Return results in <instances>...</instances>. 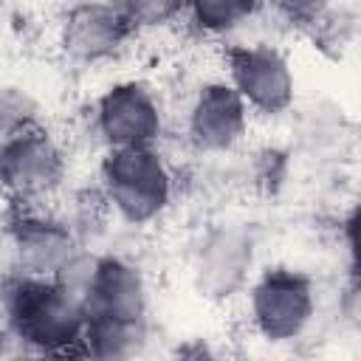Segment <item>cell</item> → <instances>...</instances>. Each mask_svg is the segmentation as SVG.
<instances>
[{"label": "cell", "instance_id": "1", "mask_svg": "<svg viewBox=\"0 0 361 361\" xmlns=\"http://www.w3.org/2000/svg\"><path fill=\"white\" fill-rule=\"evenodd\" d=\"M87 310L56 276L11 271L0 282V324L8 341L34 355H82Z\"/></svg>", "mask_w": 361, "mask_h": 361}, {"label": "cell", "instance_id": "2", "mask_svg": "<svg viewBox=\"0 0 361 361\" xmlns=\"http://www.w3.org/2000/svg\"><path fill=\"white\" fill-rule=\"evenodd\" d=\"M96 195L116 220L144 228L169 212L175 200V169L158 144L102 149Z\"/></svg>", "mask_w": 361, "mask_h": 361}, {"label": "cell", "instance_id": "3", "mask_svg": "<svg viewBox=\"0 0 361 361\" xmlns=\"http://www.w3.org/2000/svg\"><path fill=\"white\" fill-rule=\"evenodd\" d=\"M68 175V149L34 118L0 144V195L17 206H48Z\"/></svg>", "mask_w": 361, "mask_h": 361}, {"label": "cell", "instance_id": "4", "mask_svg": "<svg viewBox=\"0 0 361 361\" xmlns=\"http://www.w3.org/2000/svg\"><path fill=\"white\" fill-rule=\"evenodd\" d=\"M316 307L313 279L293 268H268L251 279L245 290L248 330L268 344L302 338L316 319Z\"/></svg>", "mask_w": 361, "mask_h": 361}, {"label": "cell", "instance_id": "5", "mask_svg": "<svg viewBox=\"0 0 361 361\" xmlns=\"http://www.w3.org/2000/svg\"><path fill=\"white\" fill-rule=\"evenodd\" d=\"M166 110L152 85L121 79L102 90L90 110V130L102 149L161 144Z\"/></svg>", "mask_w": 361, "mask_h": 361}, {"label": "cell", "instance_id": "6", "mask_svg": "<svg viewBox=\"0 0 361 361\" xmlns=\"http://www.w3.org/2000/svg\"><path fill=\"white\" fill-rule=\"evenodd\" d=\"M223 79L240 93L251 116H282L296 99L290 59L271 42H231L223 51Z\"/></svg>", "mask_w": 361, "mask_h": 361}, {"label": "cell", "instance_id": "7", "mask_svg": "<svg viewBox=\"0 0 361 361\" xmlns=\"http://www.w3.org/2000/svg\"><path fill=\"white\" fill-rule=\"evenodd\" d=\"M6 251L11 271L31 276H56L79 251L82 240L68 217L48 206L17 209L6 226Z\"/></svg>", "mask_w": 361, "mask_h": 361}, {"label": "cell", "instance_id": "8", "mask_svg": "<svg viewBox=\"0 0 361 361\" xmlns=\"http://www.w3.org/2000/svg\"><path fill=\"white\" fill-rule=\"evenodd\" d=\"M135 25L118 0H79L56 23L59 51L85 68L116 59L135 37Z\"/></svg>", "mask_w": 361, "mask_h": 361}, {"label": "cell", "instance_id": "9", "mask_svg": "<svg viewBox=\"0 0 361 361\" xmlns=\"http://www.w3.org/2000/svg\"><path fill=\"white\" fill-rule=\"evenodd\" d=\"M251 127V110L240 93L223 79H203L186 102L183 135L203 155H226L237 149Z\"/></svg>", "mask_w": 361, "mask_h": 361}, {"label": "cell", "instance_id": "10", "mask_svg": "<svg viewBox=\"0 0 361 361\" xmlns=\"http://www.w3.org/2000/svg\"><path fill=\"white\" fill-rule=\"evenodd\" d=\"M200 293L228 299L251 282V240L237 228L214 231L197 251L195 265Z\"/></svg>", "mask_w": 361, "mask_h": 361}, {"label": "cell", "instance_id": "11", "mask_svg": "<svg viewBox=\"0 0 361 361\" xmlns=\"http://www.w3.org/2000/svg\"><path fill=\"white\" fill-rule=\"evenodd\" d=\"M149 341V322L110 319V316H87L82 333V355L116 361L135 358L144 353Z\"/></svg>", "mask_w": 361, "mask_h": 361}, {"label": "cell", "instance_id": "12", "mask_svg": "<svg viewBox=\"0 0 361 361\" xmlns=\"http://www.w3.org/2000/svg\"><path fill=\"white\" fill-rule=\"evenodd\" d=\"M262 8V0H186L183 23L203 39L223 42L240 34Z\"/></svg>", "mask_w": 361, "mask_h": 361}, {"label": "cell", "instance_id": "13", "mask_svg": "<svg viewBox=\"0 0 361 361\" xmlns=\"http://www.w3.org/2000/svg\"><path fill=\"white\" fill-rule=\"evenodd\" d=\"M276 20L296 28H316L333 17L336 0H262Z\"/></svg>", "mask_w": 361, "mask_h": 361}, {"label": "cell", "instance_id": "14", "mask_svg": "<svg viewBox=\"0 0 361 361\" xmlns=\"http://www.w3.org/2000/svg\"><path fill=\"white\" fill-rule=\"evenodd\" d=\"M118 3L133 20L135 31L175 23L183 17V6H186V0H118Z\"/></svg>", "mask_w": 361, "mask_h": 361}, {"label": "cell", "instance_id": "15", "mask_svg": "<svg viewBox=\"0 0 361 361\" xmlns=\"http://www.w3.org/2000/svg\"><path fill=\"white\" fill-rule=\"evenodd\" d=\"M6 341H8V338H6V333H3V324H0V353H3V347H6Z\"/></svg>", "mask_w": 361, "mask_h": 361}]
</instances>
